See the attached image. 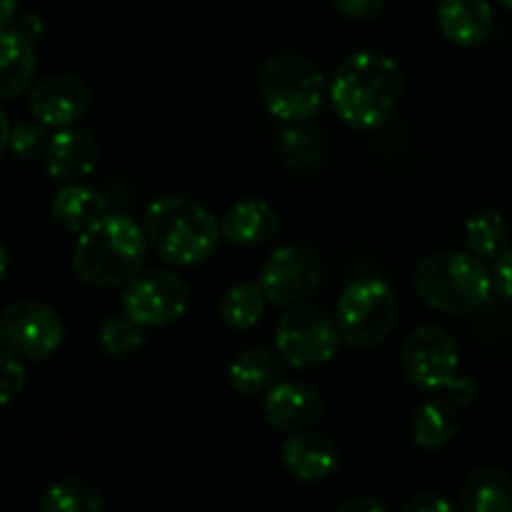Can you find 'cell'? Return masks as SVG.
Wrapping results in <instances>:
<instances>
[{"mask_svg": "<svg viewBox=\"0 0 512 512\" xmlns=\"http://www.w3.org/2000/svg\"><path fill=\"white\" fill-rule=\"evenodd\" d=\"M333 5L350 20H373L385 8V0H333Z\"/></svg>", "mask_w": 512, "mask_h": 512, "instance_id": "cell-30", "label": "cell"}, {"mask_svg": "<svg viewBox=\"0 0 512 512\" xmlns=\"http://www.w3.org/2000/svg\"><path fill=\"white\" fill-rule=\"evenodd\" d=\"M418 295L440 313H478L493 295V275L483 260L460 250L425 255L415 268Z\"/></svg>", "mask_w": 512, "mask_h": 512, "instance_id": "cell-4", "label": "cell"}, {"mask_svg": "<svg viewBox=\"0 0 512 512\" xmlns=\"http://www.w3.org/2000/svg\"><path fill=\"white\" fill-rule=\"evenodd\" d=\"M285 470L303 483H318L330 478L340 465L338 445L333 438L315 430H300L290 433L280 450Z\"/></svg>", "mask_w": 512, "mask_h": 512, "instance_id": "cell-15", "label": "cell"}, {"mask_svg": "<svg viewBox=\"0 0 512 512\" xmlns=\"http://www.w3.org/2000/svg\"><path fill=\"white\" fill-rule=\"evenodd\" d=\"M458 405L448 398H430L415 410L413 423V443L420 450H440L455 438L458 433Z\"/></svg>", "mask_w": 512, "mask_h": 512, "instance_id": "cell-22", "label": "cell"}, {"mask_svg": "<svg viewBox=\"0 0 512 512\" xmlns=\"http://www.w3.org/2000/svg\"><path fill=\"white\" fill-rule=\"evenodd\" d=\"M323 280L320 260L308 245L288 243L273 250L260 273V288L265 298L280 308L308 303Z\"/></svg>", "mask_w": 512, "mask_h": 512, "instance_id": "cell-10", "label": "cell"}, {"mask_svg": "<svg viewBox=\"0 0 512 512\" xmlns=\"http://www.w3.org/2000/svg\"><path fill=\"white\" fill-rule=\"evenodd\" d=\"M263 415L280 433H300L320 423L325 405L313 385L303 380H280L265 393Z\"/></svg>", "mask_w": 512, "mask_h": 512, "instance_id": "cell-12", "label": "cell"}, {"mask_svg": "<svg viewBox=\"0 0 512 512\" xmlns=\"http://www.w3.org/2000/svg\"><path fill=\"white\" fill-rule=\"evenodd\" d=\"M100 350L110 358H125L138 353L145 345L143 328L128 318V315H105L98 323Z\"/></svg>", "mask_w": 512, "mask_h": 512, "instance_id": "cell-27", "label": "cell"}, {"mask_svg": "<svg viewBox=\"0 0 512 512\" xmlns=\"http://www.w3.org/2000/svg\"><path fill=\"white\" fill-rule=\"evenodd\" d=\"M490 275H493V288L498 290L500 298L512 305V248L495 260Z\"/></svg>", "mask_w": 512, "mask_h": 512, "instance_id": "cell-31", "label": "cell"}, {"mask_svg": "<svg viewBox=\"0 0 512 512\" xmlns=\"http://www.w3.org/2000/svg\"><path fill=\"white\" fill-rule=\"evenodd\" d=\"M443 393L453 405H470L478 398V385H475V380L468 378V375H455V378L445 385Z\"/></svg>", "mask_w": 512, "mask_h": 512, "instance_id": "cell-32", "label": "cell"}, {"mask_svg": "<svg viewBox=\"0 0 512 512\" xmlns=\"http://www.w3.org/2000/svg\"><path fill=\"white\" fill-rule=\"evenodd\" d=\"M323 90V73L303 55H273L260 70V98L265 108L285 123L313 118L323 103Z\"/></svg>", "mask_w": 512, "mask_h": 512, "instance_id": "cell-5", "label": "cell"}, {"mask_svg": "<svg viewBox=\"0 0 512 512\" xmlns=\"http://www.w3.org/2000/svg\"><path fill=\"white\" fill-rule=\"evenodd\" d=\"M18 15V0H0V30L8 28Z\"/></svg>", "mask_w": 512, "mask_h": 512, "instance_id": "cell-36", "label": "cell"}, {"mask_svg": "<svg viewBox=\"0 0 512 512\" xmlns=\"http://www.w3.org/2000/svg\"><path fill=\"white\" fill-rule=\"evenodd\" d=\"M465 240L475 258L483 263H495L505 250H510L508 220L493 208L475 210L465 223Z\"/></svg>", "mask_w": 512, "mask_h": 512, "instance_id": "cell-24", "label": "cell"}, {"mask_svg": "<svg viewBox=\"0 0 512 512\" xmlns=\"http://www.w3.org/2000/svg\"><path fill=\"white\" fill-rule=\"evenodd\" d=\"M108 215V203L88 185H63L50 200V218L68 233H85Z\"/></svg>", "mask_w": 512, "mask_h": 512, "instance_id": "cell-18", "label": "cell"}, {"mask_svg": "<svg viewBox=\"0 0 512 512\" xmlns=\"http://www.w3.org/2000/svg\"><path fill=\"white\" fill-rule=\"evenodd\" d=\"M100 145L95 135L83 125H70L50 138L45 153V170L58 183L70 185L90 178L98 168Z\"/></svg>", "mask_w": 512, "mask_h": 512, "instance_id": "cell-14", "label": "cell"}, {"mask_svg": "<svg viewBox=\"0 0 512 512\" xmlns=\"http://www.w3.org/2000/svg\"><path fill=\"white\" fill-rule=\"evenodd\" d=\"M230 385L243 395H263L283 378V358L268 348H245L228 368Z\"/></svg>", "mask_w": 512, "mask_h": 512, "instance_id": "cell-20", "label": "cell"}, {"mask_svg": "<svg viewBox=\"0 0 512 512\" xmlns=\"http://www.w3.org/2000/svg\"><path fill=\"white\" fill-rule=\"evenodd\" d=\"M90 93L75 75H50L30 93V113L48 128L63 130L78 125L88 113Z\"/></svg>", "mask_w": 512, "mask_h": 512, "instance_id": "cell-13", "label": "cell"}, {"mask_svg": "<svg viewBox=\"0 0 512 512\" xmlns=\"http://www.w3.org/2000/svg\"><path fill=\"white\" fill-rule=\"evenodd\" d=\"M8 265H10L8 250H5V245L0 243V283H3L5 275H8Z\"/></svg>", "mask_w": 512, "mask_h": 512, "instance_id": "cell-38", "label": "cell"}, {"mask_svg": "<svg viewBox=\"0 0 512 512\" xmlns=\"http://www.w3.org/2000/svg\"><path fill=\"white\" fill-rule=\"evenodd\" d=\"M100 493L80 478L55 480L40 498V512H100Z\"/></svg>", "mask_w": 512, "mask_h": 512, "instance_id": "cell-26", "label": "cell"}, {"mask_svg": "<svg viewBox=\"0 0 512 512\" xmlns=\"http://www.w3.org/2000/svg\"><path fill=\"white\" fill-rule=\"evenodd\" d=\"M265 300L268 298H265L260 283H238L223 295L218 315L225 328L243 333V330L255 328L258 320L263 318Z\"/></svg>", "mask_w": 512, "mask_h": 512, "instance_id": "cell-25", "label": "cell"}, {"mask_svg": "<svg viewBox=\"0 0 512 512\" xmlns=\"http://www.w3.org/2000/svg\"><path fill=\"white\" fill-rule=\"evenodd\" d=\"M145 253L148 238L143 225L125 213H108L100 223L80 233L73 250V268L88 285L115 288L140 273Z\"/></svg>", "mask_w": 512, "mask_h": 512, "instance_id": "cell-3", "label": "cell"}, {"mask_svg": "<svg viewBox=\"0 0 512 512\" xmlns=\"http://www.w3.org/2000/svg\"><path fill=\"white\" fill-rule=\"evenodd\" d=\"M48 130H50L48 125L40 123L38 118L20 120L15 128H10V143H8L10 150H13L20 160L45 158L50 138H53Z\"/></svg>", "mask_w": 512, "mask_h": 512, "instance_id": "cell-28", "label": "cell"}, {"mask_svg": "<svg viewBox=\"0 0 512 512\" xmlns=\"http://www.w3.org/2000/svg\"><path fill=\"white\" fill-rule=\"evenodd\" d=\"M43 18H40L38 13H25V15H20L18 18V23H15V30H18L20 35H23V38H28L30 43H35V40L40 38V35H43Z\"/></svg>", "mask_w": 512, "mask_h": 512, "instance_id": "cell-34", "label": "cell"}, {"mask_svg": "<svg viewBox=\"0 0 512 512\" xmlns=\"http://www.w3.org/2000/svg\"><path fill=\"white\" fill-rule=\"evenodd\" d=\"M340 330L333 315L313 303L288 308L275 330L278 353L290 368L315 370L330 363L340 350Z\"/></svg>", "mask_w": 512, "mask_h": 512, "instance_id": "cell-7", "label": "cell"}, {"mask_svg": "<svg viewBox=\"0 0 512 512\" xmlns=\"http://www.w3.org/2000/svg\"><path fill=\"white\" fill-rule=\"evenodd\" d=\"M403 95V73L390 55L358 50L338 65L330 83L333 108L350 128L375 130L393 118Z\"/></svg>", "mask_w": 512, "mask_h": 512, "instance_id": "cell-1", "label": "cell"}, {"mask_svg": "<svg viewBox=\"0 0 512 512\" xmlns=\"http://www.w3.org/2000/svg\"><path fill=\"white\" fill-rule=\"evenodd\" d=\"M280 230V215L265 200H240L220 218V235L240 248L270 243Z\"/></svg>", "mask_w": 512, "mask_h": 512, "instance_id": "cell-17", "label": "cell"}, {"mask_svg": "<svg viewBox=\"0 0 512 512\" xmlns=\"http://www.w3.org/2000/svg\"><path fill=\"white\" fill-rule=\"evenodd\" d=\"M328 138L320 128L310 125L308 120L290 123L280 135V155L283 163L298 175H313L315 170L323 168L328 158Z\"/></svg>", "mask_w": 512, "mask_h": 512, "instance_id": "cell-21", "label": "cell"}, {"mask_svg": "<svg viewBox=\"0 0 512 512\" xmlns=\"http://www.w3.org/2000/svg\"><path fill=\"white\" fill-rule=\"evenodd\" d=\"M190 288L173 270H140L125 283L120 308L140 328H163L188 310Z\"/></svg>", "mask_w": 512, "mask_h": 512, "instance_id": "cell-8", "label": "cell"}, {"mask_svg": "<svg viewBox=\"0 0 512 512\" xmlns=\"http://www.w3.org/2000/svg\"><path fill=\"white\" fill-rule=\"evenodd\" d=\"M25 388L23 360L15 358L10 350L0 345V405H8L18 398Z\"/></svg>", "mask_w": 512, "mask_h": 512, "instance_id": "cell-29", "label": "cell"}, {"mask_svg": "<svg viewBox=\"0 0 512 512\" xmlns=\"http://www.w3.org/2000/svg\"><path fill=\"white\" fill-rule=\"evenodd\" d=\"M143 230L150 248L178 268L203 263L223 238L215 215L185 195L155 198L143 213Z\"/></svg>", "mask_w": 512, "mask_h": 512, "instance_id": "cell-2", "label": "cell"}, {"mask_svg": "<svg viewBox=\"0 0 512 512\" xmlns=\"http://www.w3.org/2000/svg\"><path fill=\"white\" fill-rule=\"evenodd\" d=\"M35 65V45L15 28L0 30V98H18L33 80Z\"/></svg>", "mask_w": 512, "mask_h": 512, "instance_id": "cell-19", "label": "cell"}, {"mask_svg": "<svg viewBox=\"0 0 512 512\" xmlns=\"http://www.w3.org/2000/svg\"><path fill=\"white\" fill-rule=\"evenodd\" d=\"M403 512H458L445 495L418 493L403 505Z\"/></svg>", "mask_w": 512, "mask_h": 512, "instance_id": "cell-33", "label": "cell"}, {"mask_svg": "<svg viewBox=\"0 0 512 512\" xmlns=\"http://www.w3.org/2000/svg\"><path fill=\"white\" fill-rule=\"evenodd\" d=\"M338 512H390V510L373 498H350L340 505Z\"/></svg>", "mask_w": 512, "mask_h": 512, "instance_id": "cell-35", "label": "cell"}, {"mask_svg": "<svg viewBox=\"0 0 512 512\" xmlns=\"http://www.w3.org/2000/svg\"><path fill=\"white\" fill-rule=\"evenodd\" d=\"M463 512H512V478L505 470L485 468L468 478L460 493Z\"/></svg>", "mask_w": 512, "mask_h": 512, "instance_id": "cell-23", "label": "cell"}, {"mask_svg": "<svg viewBox=\"0 0 512 512\" xmlns=\"http://www.w3.org/2000/svg\"><path fill=\"white\" fill-rule=\"evenodd\" d=\"M498 3H500V5H503V8H505V10H512V0H498Z\"/></svg>", "mask_w": 512, "mask_h": 512, "instance_id": "cell-39", "label": "cell"}, {"mask_svg": "<svg viewBox=\"0 0 512 512\" xmlns=\"http://www.w3.org/2000/svg\"><path fill=\"white\" fill-rule=\"evenodd\" d=\"M495 13L490 0H440V33L460 48H475L493 33Z\"/></svg>", "mask_w": 512, "mask_h": 512, "instance_id": "cell-16", "label": "cell"}, {"mask_svg": "<svg viewBox=\"0 0 512 512\" xmlns=\"http://www.w3.org/2000/svg\"><path fill=\"white\" fill-rule=\"evenodd\" d=\"M65 328L60 315L40 300H18L0 315V345L20 360L50 358L63 345Z\"/></svg>", "mask_w": 512, "mask_h": 512, "instance_id": "cell-9", "label": "cell"}, {"mask_svg": "<svg viewBox=\"0 0 512 512\" xmlns=\"http://www.w3.org/2000/svg\"><path fill=\"white\" fill-rule=\"evenodd\" d=\"M458 365V345L438 325H423L405 340L403 370L415 388L438 393L458 375Z\"/></svg>", "mask_w": 512, "mask_h": 512, "instance_id": "cell-11", "label": "cell"}, {"mask_svg": "<svg viewBox=\"0 0 512 512\" xmlns=\"http://www.w3.org/2000/svg\"><path fill=\"white\" fill-rule=\"evenodd\" d=\"M340 335L360 350L385 343L398 323V300L393 288L380 278H358L345 288L335 313Z\"/></svg>", "mask_w": 512, "mask_h": 512, "instance_id": "cell-6", "label": "cell"}, {"mask_svg": "<svg viewBox=\"0 0 512 512\" xmlns=\"http://www.w3.org/2000/svg\"><path fill=\"white\" fill-rule=\"evenodd\" d=\"M8 143H10V125H8V118H5V113L0 110V153H3Z\"/></svg>", "mask_w": 512, "mask_h": 512, "instance_id": "cell-37", "label": "cell"}]
</instances>
